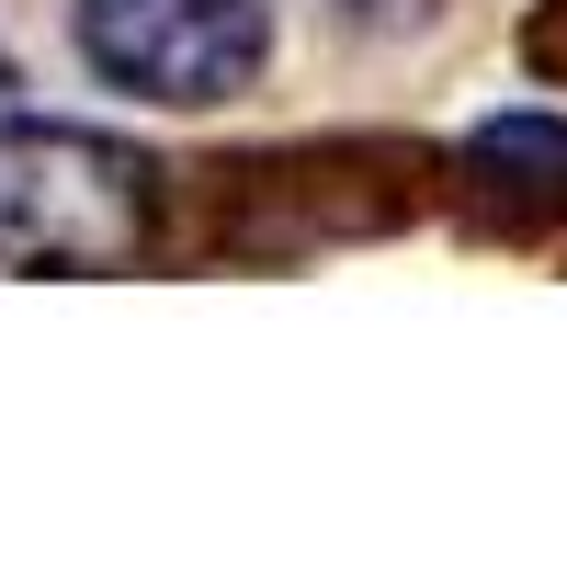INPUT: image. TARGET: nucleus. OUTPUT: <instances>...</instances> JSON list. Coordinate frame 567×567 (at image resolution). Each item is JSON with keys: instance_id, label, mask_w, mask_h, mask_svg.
<instances>
[{"instance_id": "obj_1", "label": "nucleus", "mask_w": 567, "mask_h": 567, "mask_svg": "<svg viewBox=\"0 0 567 567\" xmlns=\"http://www.w3.org/2000/svg\"><path fill=\"white\" fill-rule=\"evenodd\" d=\"M148 159L91 125H0V261L23 272H125L148 250Z\"/></svg>"}, {"instance_id": "obj_2", "label": "nucleus", "mask_w": 567, "mask_h": 567, "mask_svg": "<svg viewBox=\"0 0 567 567\" xmlns=\"http://www.w3.org/2000/svg\"><path fill=\"white\" fill-rule=\"evenodd\" d=\"M80 58L148 103H227L272 58L261 0H80Z\"/></svg>"}, {"instance_id": "obj_3", "label": "nucleus", "mask_w": 567, "mask_h": 567, "mask_svg": "<svg viewBox=\"0 0 567 567\" xmlns=\"http://www.w3.org/2000/svg\"><path fill=\"white\" fill-rule=\"evenodd\" d=\"M465 182H477V205L499 227H545L567 216V125L556 114H499L465 136Z\"/></svg>"}]
</instances>
